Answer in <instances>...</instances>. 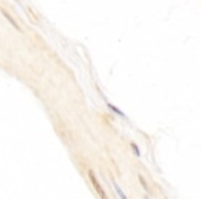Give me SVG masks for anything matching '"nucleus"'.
<instances>
[{
  "mask_svg": "<svg viewBox=\"0 0 201 199\" xmlns=\"http://www.w3.org/2000/svg\"><path fill=\"white\" fill-rule=\"evenodd\" d=\"M2 14L4 15V17H6V18H7V19H8V21H10V24H11L12 26H14V28L17 29V31H21V26H19L18 24H17V22H15V19H12V17L6 11V10H2Z\"/></svg>",
  "mask_w": 201,
  "mask_h": 199,
  "instance_id": "f03ea898",
  "label": "nucleus"
},
{
  "mask_svg": "<svg viewBox=\"0 0 201 199\" xmlns=\"http://www.w3.org/2000/svg\"><path fill=\"white\" fill-rule=\"evenodd\" d=\"M112 184H113V187H115V190H116V192H117V195L120 196V199H128V198H127V195L124 194L121 188H120L119 185H117V182H116L115 180H112Z\"/></svg>",
  "mask_w": 201,
  "mask_h": 199,
  "instance_id": "7ed1b4c3",
  "label": "nucleus"
},
{
  "mask_svg": "<svg viewBox=\"0 0 201 199\" xmlns=\"http://www.w3.org/2000/svg\"><path fill=\"white\" fill-rule=\"evenodd\" d=\"M108 108L110 109V111H112V112H115V114L116 115H119V116H121V118H125V115H124L123 114V112L121 111H120V109L119 108H117V107H115V105H112V104H110V102H108Z\"/></svg>",
  "mask_w": 201,
  "mask_h": 199,
  "instance_id": "20e7f679",
  "label": "nucleus"
},
{
  "mask_svg": "<svg viewBox=\"0 0 201 199\" xmlns=\"http://www.w3.org/2000/svg\"><path fill=\"white\" fill-rule=\"evenodd\" d=\"M138 177H139V181H140V184L143 185V188H145L146 191H149V187H147V184L145 182V180H143V177H142V176H138Z\"/></svg>",
  "mask_w": 201,
  "mask_h": 199,
  "instance_id": "423d86ee",
  "label": "nucleus"
},
{
  "mask_svg": "<svg viewBox=\"0 0 201 199\" xmlns=\"http://www.w3.org/2000/svg\"><path fill=\"white\" fill-rule=\"evenodd\" d=\"M131 148H132V151L135 152V155H136V156H140V151H139L138 145H136L135 142H131Z\"/></svg>",
  "mask_w": 201,
  "mask_h": 199,
  "instance_id": "39448f33",
  "label": "nucleus"
},
{
  "mask_svg": "<svg viewBox=\"0 0 201 199\" xmlns=\"http://www.w3.org/2000/svg\"><path fill=\"white\" fill-rule=\"evenodd\" d=\"M88 177H90V181H91V184L94 185V188H95V191L98 192V195L100 196V199H108V195H106V192L103 191V188L99 185V182H98V180H96L95 174H94L91 170L88 171Z\"/></svg>",
  "mask_w": 201,
  "mask_h": 199,
  "instance_id": "f257e3e1",
  "label": "nucleus"
},
{
  "mask_svg": "<svg viewBox=\"0 0 201 199\" xmlns=\"http://www.w3.org/2000/svg\"><path fill=\"white\" fill-rule=\"evenodd\" d=\"M146 199H147V198H146Z\"/></svg>",
  "mask_w": 201,
  "mask_h": 199,
  "instance_id": "0eeeda50",
  "label": "nucleus"
}]
</instances>
